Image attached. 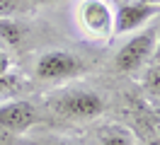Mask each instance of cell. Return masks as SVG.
I'll list each match as a JSON object with an SVG mask.
<instances>
[{
	"label": "cell",
	"mask_w": 160,
	"mask_h": 145,
	"mask_svg": "<svg viewBox=\"0 0 160 145\" xmlns=\"http://www.w3.org/2000/svg\"><path fill=\"white\" fill-rule=\"evenodd\" d=\"M85 70V63L80 60L78 56H73L66 48H51V51H44L34 65V73L39 80H46V82H61V80H68V77H75Z\"/></svg>",
	"instance_id": "cell-1"
},
{
	"label": "cell",
	"mask_w": 160,
	"mask_h": 145,
	"mask_svg": "<svg viewBox=\"0 0 160 145\" xmlns=\"http://www.w3.org/2000/svg\"><path fill=\"white\" fill-rule=\"evenodd\" d=\"M53 109L66 118L88 121V118H95L104 111V102L100 94H95L90 89H68L53 102Z\"/></svg>",
	"instance_id": "cell-2"
},
{
	"label": "cell",
	"mask_w": 160,
	"mask_h": 145,
	"mask_svg": "<svg viewBox=\"0 0 160 145\" xmlns=\"http://www.w3.org/2000/svg\"><path fill=\"white\" fill-rule=\"evenodd\" d=\"M155 46H158V31L155 29H146V31H141L136 36H131L121 46V51L117 53L114 65L119 68L121 73H136L155 53Z\"/></svg>",
	"instance_id": "cell-3"
},
{
	"label": "cell",
	"mask_w": 160,
	"mask_h": 145,
	"mask_svg": "<svg viewBox=\"0 0 160 145\" xmlns=\"http://www.w3.org/2000/svg\"><path fill=\"white\" fill-rule=\"evenodd\" d=\"M78 19L90 36L107 39L114 31V12L104 0H82L78 7Z\"/></svg>",
	"instance_id": "cell-4"
},
{
	"label": "cell",
	"mask_w": 160,
	"mask_h": 145,
	"mask_svg": "<svg viewBox=\"0 0 160 145\" xmlns=\"http://www.w3.org/2000/svg\"><path fill=\"white\" fill-rule=\"evenodd\" d=\"M39 121L37 109L24 99H12L0 104V131L5 133H24Z\"/></svg>",
	"instance_id": "cell-5"
},
{
	"label": "cell",
	"mask_w": 160,
	"mask_h": 145,
	"mask_svg": "<svg viewBox=\"0 0 160 145\" xmlns=\"http://www.w3.org/2000/svg\"><path fill=\"white\" fill-rule=\"evenodd\" d=\"M158 7L153 5H143V2H126L121 5L119 12H114V31L126 34V31H136L141 29L146 22L155 17Z\"/></svg>",
	"instance_id": "cell-6"
},
{
	"label": "cell",
	"mask_w": 160,
	"mask_h": 145,
	"mask_svg": "<svg viewBox=\"0 0 160 145\" xmlns=\"http://www.w3.org/2000/svg\"><path fill=\"white\" fill-rule=\"evenodd\" d=\"M24 85H27V82H24V77H22L20 73H12V70L2 73V75H0V102L17 99V94L24 89Z\"/></svg>",
	"instance_id": "cell-7"
},
{
	"label": "cell",
	"mask_w": 160,
	"mask_h": 145,
	"mask_svg": "<svg viewBox=\"0 0 160 145\" xmlns=\"http://www.w3.org/2000/svg\"><path fill=\"white\" fill-rule=\"evenodd\" d=\"M24 39V29L12 17H0V41L8 46H20Z\"/></svg>",
	"instance_id": "cell-8"
},
{
	"label": "cell",
	"mask_w": 160,
	"mask_h": 145,
	"mask_svg": "<svg viewBox=\"0 0 160 145\" xmlns=\"http://www.w3.org/2000/svg\"><path fill=\"white\" fill-rule=\"evenodd\" d=\"M131 143H133L131 133L126 128H119V126H109L100 135V145H131Z\"/></svg>",
	"instance_id": "cell-9"
},
{
	"label": "cell",
	"mask_w": 160,
	"mask_h": 145,
	"mask_svg": "<svg viewBox=\"0 0 160 145\" xmlns=\"http://www.w3.org/2000/svg\"><path fill=\"white\" fill-rule=\"evenodd\" d=\"M143 87H146L153 97H160V60H158V63H153V65L146 70Z\"/></svg>",
	"instance_id": "cell-10"
},
{
	"label": "cell",
	"mask_w": 160,
	"mask_h": 145,
	"mask_svg": "<svg viewBox=\"0 0 160 145\" xmlns=\"http://www.w3.org/2000/svg\"><path fill=\"white\" fill-rule=\"evenodd\" d=\"M22 10V0H0V17H12Z\"/></svg>",
	"instance_id": "cell-11"
},
{
	"label": "cell",
	"mask_w": 160,
	"mask_h": 145,
	"mask_svg": "<svg viewBox=\"0 0 160 145\" xmlns=\"http://www.w3.org/2000/svg\"><path fill=\"white\" fill-rule=\"evenodd\" d=\"M8 70H10V58H8V53L0 48V75L8 73Z\"/></svg>",
	"instance_id": "cell-12"
},
{
	"label": "cell",
	"mask_w": 160,
	"mask_h": 145,
	"mask_svg": "<svg viewBox=\"0 0 160 145\" xmlns=\"http://www.w3.org/2000/svg\"><path fill=\"white\" fill-rule=\"evenodd\" d=\"M143 5H153V7H160V0H138Z\"/></svg>",
	"instance_id": "cell-13"
},
{
	"label": "cell",
	"mask_w": 160,
	"mask_h": 145,
	"mask_svg": "<svg viewBox=\"0 0 160 145\" xmlns=\"http://www.w3.org/2000/svg\"><path fill=\"white\" fill-rule=\"evenodd\" d=\"M32 2H41L44 5V2H56V0H32Z\"/></svg>",
	"instance_id": "cell-14"
},
{
	"label": "cell",
	"mask_w": 160,
	"mask_h": 145,
	"mask_svg": "<svg viewBox=\"0 0 160 145\" xmlns=\"http://www.w3.org/2000/svg\"><path fill=\"white\" fill-rule=\"evenodd\" d=\"M56 145H78V143H70V140H63V143H56Z\"/></svg>",
	"instance_id": "cell-15"
},
{
	"label": "cell",
	"mask_w": 160,
	"mask_h": 145,
	"mask_svg": "<svg viewBox=\"0 0 160 145\" xmlns=\"http://www.w3.org/2000/svg\"><path fill=\"white\" fill-rule=\"evenodd\" d=\"M155 48H158V56H160V34H158V46H155Z\"/></svg>",
	"instance_id": "cell-16"
}]
</instances>
